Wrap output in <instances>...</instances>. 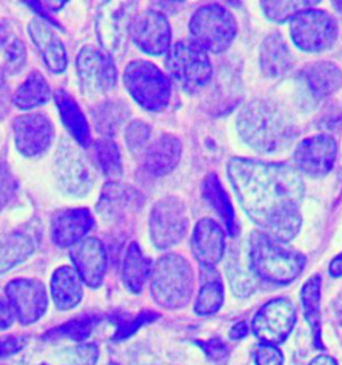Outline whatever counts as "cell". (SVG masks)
<instances>
[{
  "label": "cell",
  "instance_id": "cell-36",
  "mask_svg": "<svg viewBox=\"0 0 342 365\" xmlns=\"http://www.w3.org/2000/svg\"><path fill=\"white\" fill-rule=\"evenodd\" d=\"M95 162L107 182H119L123 175L122 154L117 142L113 138H99L93 143Z\"/></svg>",
  "mask_w": 342,
  "mask_h": 365
},
{
  "label": "cell",
  "instance_id": "cell-42",
  "mask_svg": "<svg viewBox=\"0 0 342 365\" xmlns=\"http://www.w3.org/2000/svg\"><path fill=\"white\" fill-rule=\"evenodd\" d=\"M68 352L71 359L70 365H95L99 357L95 344H82Z\"/></svg>",
  "mask_w": 342,
  "mask_h": 365
},
{
  "label": "cell",
  "instance_id": "cell-53",
  "mask_svg": "<svg viewBox=\"0 0 342 365\" xmlns=\"http://www.w3.org/2000/svg\"><path fill=\"white\" fill-rule=\"evenodd\" d=\"M41 365H47V364H41Z\"/></svg>",
  "mask_w": 342,
  "mask_h": 365
},
{
  "label": "cell",
  "instance_id": "cell-12",
  "mask_svg": "<svg viewBox=\"0 0 342 365\" xmlns=\"http://www.w3.org/2000/svg\"><path fill=\"white\" fill-rule=\"evenodd\" d=\"M338 27L336 19L323 10L309 9L290 19V36L306 53H321L336 42Z\"/></svg>",
  "mask_w": 342,
  "mask_h": 365
},
{
  "label": "cell",
  "instance_id": "cell-8",
  "mask_svg": "<svg viewBox=\"0 0 342 365\" xmlns=\"http://www.w3.org/2000/svg\"><path fill=\"white\" fill-rule=\"evenodd\" d=\"M192 41L213 54L226 51L237 36L234 15L221 4H204L195 10L189 22Z\"/></svg>",
  "mask_w": 342,
  "mask_h": 365
},
{
  "label": "cell",
  "instance_id": "cell-39",
  "mask_svg": "<svg viewBox=\"0 0 342 365\" xmlns=\"http://www.w3.org/2000/svg\"><path fill=\"white\" fill-rule=\"evenodd\" d=\"M152 130L147 122L142 119L130 120L123 130V140L131 153H140L147 149Z\"/></svg>",
  "mask_w": 342,
  "mask_h": 365
},
{
  "label": "cell",
  "instance_id": "cell-35",
  "mask_svg": "<svg viewBox=\"0 0 342 365\" xmlns=\"http://www.w3.org/2000/svg\"><path fill=\"white\" fill-rule=\"evenodd\" d=\"M321 284L320 274H313L302 287L301 301L306 322L313 333V341L316 348L323 349L322 344V322H321Z\"/></svg>",
  "mask_w": 342,
  "mask_h": 365
},
{
  "label": "cell",
  "instance_id": "cell-5",
  "mask_svg": "<svg viewBox=\"0 0 342 365\" xmlns=\"http://www.w3.org/2000/svg\"><path fill=\"white\" fill-rule=\"evenodd\" d=\"M123 85L139 108L162 113L170 105L172 82L158 66L146 59L128 62L123 71Z\"/></svg>",
  "mask_w": 342,
  "mask_h": 365
},
{
  "label": "cell",
  "instance_id": "cell-10",
  "mask_svg": "<svg viewBox=\"0 0 342 365\" xmlns=\"http://www.w3.org/2000/svg\"><path fill=\"white\" fill-rule=\"evenodd\" d=\"M81 87L90 97H103L118 83V70L114 58L100 47L86 44L75 59Z\"/></svg>",
  "mask_w": 342,
  "mask_h": 365
},
{
  "label": "cell",
  "instance_id": "cell-7",
  "mask_svg": "<svg viewBox=\"0 0 342 365\" xmlns=\"http://www.w3.org/2000/svg\"><path fill=\"white\" fill-rule=\"evenodd\" d=\"M53 175L67 197L85 198L94 187L95 172L87 155L73 138L62 137L53 155Z\"/></svg>",
  "mask_w": 342,
  "mask_h": 365
},
{
  "label": "cell",
  "instance_id": "cell-13",
  "mask_svg": "<svg viewBox=\"0 0 342 365\" xmlns=\"http://www.w3.org/2000/svg\"><path fill=\"white\" fill-rule=\"evenodd\" d=\"M130 39L143 54L166 55L172 44V30L167 16L152 9L137 12L130 23Z\"/></svg>",
  "mask_w": 342,
  "mask_h": 365
},
{
  "label": "cell",
  "instance_id": "cell-44",
  "mask_svg": "<svg viewBox=\"0 0 342 365\" xmlns=\"http://www.w3.org/2000/svg\"><path fill=\"white\" fill-rule=\"evenodd\" d=\"M12 96L14 93H11V88L6 78V71L0 66V122L7 118L11 113V108L14 106Z\"/></svg>",
  "mask_w": 342,
  "mask_h": 365
},
{
  "label": "cell",
  "instance_id": "cell-15",
  "mask_svg": "<svg viewBox=\"0 0 342 365\" xmlns=\"http://www.w3.org/2000/svg\"><path fill=\"white\" fill-rule=\"evenodd\" d=\"M297 320L293 302L281 297L265 304L253 320V332L261 344H282L293 331Z\"/></svg>",
  "mask_w": 342,
  "mask_h": 365
},
{
  "label": "cell",
  "instance_id": "cell-33",
  "mask_svg": "<svg viewBox=\"0 0 342 365\" xmlns=\"http://www.w3.org/2000/svg\"><path fill=\"white\" fill-rule=\"evenodd\" d=\"M293 66L291 53L279 34H271L261 44V70L269 78L284 76Z\"/></svg>",
  "mask_w": 342,
  "mask_h": 365
},
{
  "label": "cell",
  "instance_id": "cell-28",
  "mask_svg": "<svg viewBox=\"0 0 342 365\" xmlns=\"http://www.w3.org/2000/svg\"><path fill=\"white\" fill-rule=\"evenodd\" d=\"M302 79L310 94L316 99L329 97L336 93L342 83L340 67L331 62H316L302 71Z\"/></svg>",
  "mask_w": 342,
  "mask_h": 365
},
{
  "label": "cell",
  "instance_id": "cell-26",
  "mask_svg": "<svg viewBox=\"0 0 342 365\" xmlns=\"http://www.w3.org/2000/svg\"><path fill=\"white\" fill-rule=\"evenodd\" d=\"M152 268V259L143 253L137 241H131L125 250L120 269V279L126 289L139 294L151 277Z\"/></svg>",
  "mask_w": 342,
  "mask_h": 365
},
{
  "label": "cell",
  "instance_id": "cell-43",
  "mask_svg": "<svg viewBox=\"0 0 342 365\" xmlns=\"http://www.w3.org/2000/svg\"><path fill=\"white\" fill-rule=\"evenodd\" d=\"M284 354L274 345L261 344L256 348V365H284Z\"/></svg>",
  "mask_w": 342,
  "mask_h": 365
},
{
  "label": "cell",
  "instance_id": "cell-16",
  "mask_svg": "<svg viewBox=\"0 0 342 365\" xmlns=\"http://www.w3.org/2000/svg\"><path fill=\"white\" fill-rule=\"evenodd\" d=\"M4 292L21 325L39 322L48 308V293L41 279H11Z\"/></svg>",
  "mask_w": 342,
  "mask_h": 365
},
{
  "label": "cell",
  "instance_id": "cell-18",
  "mask_svg": "<svg viewBox=\"0 0 342 365\" xmlns=\"http://www.w3.org/2000/svg\"><path fill=\"white\" fill-rule=\"evenodd\" d=\"M143 205V195L128 183L107 182L103 185L95 210L108 224L122 222L128 215H135Z\"/></svg>",
  "mask_w": 342,
  "mask_h": 365
},
{
  "label": "cell",
  "instance_id": "cell-49",
  "mask_svg": "<svg viewBox=\"0 0 342 365\" xmlns=\"http://www.w3.org/2000/svg\"><path fill=\"white\" fill-rule=\"evenodd\" d=\"M329 274L334 279H338L342 276V253L334 258L329 265Z\"/></svg>",
  "mask_w": 342,
  "mask_h": 365
},
{
  "label": "cell",
  "instance_id": "cell-47",
  "mask_svg": "<svg viewBox=\"0 0 342 365\" xmlns=\"http://www.w3.org/2000/svg\"><path fill=\"white\" fill-rule=\"evenodd\" d=\"M15 320L16 313L12 308L10 301L7 299H0V331L9 329Z\"/></svg>",
  "mask_w": 342,
  "mask_h": 365
},
{
  "label": "cell",
  "instance_id": "cell-21",
  "mask_svg": "<svg viewBox=\"0 0 342 365\" xmlns=\"http://www.w3.org/2000/svg\"><path fill=\"white\" fill-rule=\"evenodd\" d=\"M190 247L201 268H215L226 250L224 227L213 218L200 220L192 229Z\"/></svg>",
  "mask_w": 342,
  "mask_h": 365
},
{
  "label": "cell",
  "instance_id": "cell-29",
  "mask_svg": "<svg viewBox=\"0 0 342 365\" xmlns=\"http://www.w3.org/2000/svg\"><path fill=\"white\" fill-rule=\"evenodd\" d=\"M0 55L3 68L10 76H18L27 65V48L19 34L9 21H0Z\"/></svg>",
  "mask_w": 342,
  "mask_h": 365
},
{
  "label": "cell",
  "instance_id": "cell-45",
  "mask_svg": "<svg viewBox=\"0 0 342 365\" xmlns=\"http://www.w3.org/2000/svg\"><path fill=\"white\" fill-rule=\"evenodd\" d=\"M197 345L202 348L203 352L207 354L214 361H221L229 354L227 345L221 339H212L207 341H197Z\"/></svg>",
  "mask_w": 342,
  "mask_h": 365
},
{
  "label": "cell",
  "instance_id": "cell-3",
  "mask_svg": "<svg viewBox=\"0 0 342 365\" xmlns=\"http://www.w3.org/2000/svg\"><path fill=\"white\" fill-rule=\"evenodd\" d=\"M282 244L265 232H252L247 257L249 268L256 277L277 285H286L299 279L306 265V258Z\"/></svg>",
  "mask_w": 342,
  "mask_h": 365
},
{
  "label": "cell",
  "instance_id": "cell-4",
  "mask_svg": "<svg viewBox=\"0 0 342 365\" xmlns=\"http://www.w3.org/2000/svg\"><path fill=\"white\" fill-rule=\"evenodd\" d=\"M194 272L187 258L166 253L157 259L150 277L152 300L165 309H182L192 300Z\"/></svg>",
  "mask_w": 342,
  "mask_h": 365
},
{
  "label": "cell",
  "instance_id": "cell-48",
  "mask_svg": "<svg viewBox=\"0 0 342 365\" xmlns=\"http://www.w3.org/2000/svg\"><path fill=\"white\" fill-rule=\"evenodd\" d=\"M247 333H249L247 324H246L245 322H238V324H235L234 327L232 328L230 337H232L233 340H241V339H244L245 336H247Z\"/></svg>",
  "mask_w": 342,
  "mask_h": 365
},
{
  "label": "cell",
  "instance_id": "cell-25",
  "mask_svg": "<svg viewBox=\"0 0 342 365\" xmlns=\"http://www.w3.org/2000/svg\"><path fill=\"white\" fill-rule=\"evenodd\" d=\"M50 292L58 311H70L83 299V281L73 267L62 265L53 270Z\"/></svg>",
  "mask_w": 342,
  "mask_h": 365
},
{
  "label": "cell",
  "instance_id": "cell-27",
  "mask_svg": "<svg viewBox=\"0 0 342 365\" xmlns=\"http://www.w3.org/2000/svg\"><path fill=\"white\" fill-rule=\"evenodd\" d=\"M36 252L35 238L26 230H12L0 236V274L26 262Z\"/></svg>",
  "mask_w": 342,
  "mask_h": 365
},
{
  "label": "cell",
  "instance_id": "cell-9",
  "mask_svg": "<svg viewBox=\"0 0 342 365\" xmlns=\"http://www.w3.org/2000/svg\"><path fill=\"white\" fill-rule=\"evenodd\" d=\"M189 226L187 206L177 195L162 197L150 210V241L158 250L177 247L187 235Z\"/></svg>",
  "mask_w": 342,
  "mask_h": 365
},
{
  "label": "cell",
  "instance_id": "cell-32",
  "mask_svg": "<svg viewBox=\"0 0 342 365\" xmlns=\"http://www.w3.org/2000/svg\"><path fill=\"white\" fill-rule=\"evenodd\" d=\"M51 97H53V93L48 81L42 73L32 71L15 90L12 103L19 110L28 111L46 105Z\"/></svg>",
  "mask_w": 342,
  "mask_h": 365
},
{
  "label": "cell",
  "instance_id": "cell-30",
  "mask_svg": "<svg viewBox=\"0 0 342 365\" xmlns=\"http://www.w3.org/2000/svg\"><path fill=\"white\" fill-rule=\"evenodd\" d=\"M130 114L128 103L120 99H107L91 110L94 128L105 138H113L128 122Z\"/></svg>",
  "mask_w": 342,
  "mask_h": 365
},
{
  "label": "cell",
  "instance_id": "cell-41",
  "mask_svg": "<svg viewBox=\"0 0 342 365\" xmlns=\"http://www.w3.org/2000/svg\"><path fill=\"white\" fill-rule=\"evenodd\" d=\"M18 189L16 178L12 173L10 163L6 160H0V213L6 210V207L14 200Z\"/></svg>",
  "mask_w": 342,
  "mask_h": 365
},
{
  "label": "cell",
  "instance_id": "cell-2",
  "mask_svg": "<svg viewBox=\"0 0 342 365\" xmlns=\"http://www.w3.org/2000/svg\"><path fill=\"white\" fill-rule=\"evenodd\" d=\"M241 138L256 151L271 154L288 146L293 138L289 119L269 101L256 99L247 103L237 117Z\"/></svg>",
  "mask_w": 342,
  "mask_h": 365
},
{
  "label": "cell",
  "instance_id": "cell-6",
  "mask_svg": "<svg viewBox=\"0 0 342 365\" xmlns=\"http://www.w3.org/2000/svg\"><path fill=\"white\" fill-rule=\"evenodd\" d=\"M165 67L171 82L190 96L202 91L213 78L209 53L192 39L171 44L165 56Z\"/></svg>",
  "mask_w": 342,
  "mask_h": 365
},
{
  "label": "cell",
  "instance_id": "cell-31",
  "mask_svg": "<svg viewBox=\"0 0 342 365\" xmlns=\"http://www.w3.org/2000/svg\"><path fill=\"white\" fill-rule=\"evenodd\" d=\"M201 192H202L203 200L209 204L218 217H221L227 233L234 237L237 235L234 207L215 173H210L204 177Z\"/></svg>",
  "mask_w": 342,
  "mask_h": 365
},
{
  "label": "cell",
  "instance_id": "cell-51",
  "mask_svg": "<svg viewBox=\"0 0 342 365\" xmlns=\"http://www.w3.org/2000/svg\"><path fill=\"white\" fill-rule=\"evenodd\" d=\"M334 7L337 9V11L342 14V1H334Z\"/></svg>",
  "mask_w": 342,
  "mask_h": 365
},
{
  "label": "cell",
  "instance_id": "cell-23",
  "mask_svg": "<svg viewBox=\"0 0 342 365\" xmlns=\"http://www.w3.org/2000/svg\"><path fill=\"white\" fill-rule=\"evenodd\" d=\"M182 142L171 133H163L143 151V169L151 177H165L174 172L182 158Z\"/></svg>",
  "mask_w": 342,
  "mask_h": 365
},
{
  "label": "cell",
  "instance_id": "cell-52",
  "mask_svg": "<svg viewBox=\"0 0 342 365\" xmlns=\"http://www.w3.org/2000/svg\"><path fill=\"white\" fill-rule=\"evenodd\" d=\"M110 365H118L117 363H113V361H111V363H110Z\"/></svg>",
  "mask_w": 342,
  "mask_h": 365
},
{
  "label": "cell",
  "instance_id": "cell-14",
  "mask_svg": "<svg viewBox=\"0 0 342 365\" xmlns=\"http://www.w3.org/2000/svg\"><path fill=\"white\" fill-rule=\"evenodd\" d=\"M12 134L18 153L26 158H36L51 148L55 126L46 114L26 113L12 120Z\"/></svg>",
  "mask_w": 342,
  "mask_h": 365
},
{
  "label": "cell",
  "instance_id": "cell-46",
  "mask_svg": "<svg viewBox=\"0 0 342 365\" xmlns=\"http://www.w3.org/2000/svg\"><path fill=\"white\" fill-rule=\"evenodd\" d=\"M26 345V339L19 336H9L0 339V357H9L19 354Z\"/></svg>",
  "mask_w": 342,
  "mask_h": 365
},
{
  "label": "cell",
  "instance_id": "cell-38",
  "mask_svg": "<svg viewBox=\"0 0 342 365\" xmlns=\"http://www.w3.org/2000/svg\"><path fill=\"white\" fill-rule=\"evenodd\" d=\"M320 1H261V7L267 19L271 22L284 23L290 21L299 12L313 9Z\"/></svg>",
  "mask_w": 342,
  "mask_h": 365
},
{
  "label": "cell",
  "instance_id": "cell-37",
  "mask_svg": "<svg viewBox=\"0 0 342 365\" xmlns=\"http://www.w3.org/2000/svg\"><path fill=\"white\" fill-rule=\"evenodd\" d=\"M99 322H100V317L96 314H83L81 317H76L56 328L50 329L43 337L47 340L67 339L76 343H83L91 336L96 324Z\"/></svg>",
  "mask_w": 342,
  "mask_h": 365
},
{
  "label": "cell",
  "instance_id": "cell-20",
  "mask_svg": "<svg viewBox=\"0 0 342 365\" xmlns=\"http://www.w3.org/2000/svg\"><path fill=\"white\" fill-rule=\"evenodd\" d=\"M95 227V217L87 207H66L53 213L50 222V237L55 247L70 249L88 237Z\"/></svg>",
  "mask_w": 342,
  "mask_h": 365
},
{
  "label": "cell",
  "instance_id": "cell-24",
  "mask_svg": "<svg viewBox=\"0 0 342 365\" xmlns=\"http://www.w3.org/2000/svg\"><path fill=\"white\" fill-rule=\"evenodd\" d=\"M53 102L59 111V117L62 119L64 128L71 135V138L81 148L93 146V135L88 119L82 111L79 103L71 94H68L63 88H59L53 93Z\"/></svg>",
  "mask_w": 342,
  "mask_h": 365
},
{
  "label": "cell",
  "instance_id": "cell-40",
  "mask_svg": "<svg viewBox=\"0 0 342 365\" xmlns=\"http://www.w3.org/2000/svg\"><path fill=\"white\" fill-rule=\"evenodd\" d=\"M160 317V313L152 311H143L138 313L135 317L120 319L118 322L117 331L113 336L114 341H125L128 337L138 332L139 329L150 322H154Z\"/></svg>",
  "mask_w": 342,
  "mask_h": 365
},
{
  "label": "cell",
  "instance_id": "cell-50",
  "mask_svg": "<svg viewBox=\"0 0 342 365\" xmlns=\"http://www.w3.org/2000/svg\"><path fill=\"white\" fill-rule=\"evenodd\" d=\"M309 365H338L337 364V361L331 357V356H328V354H320V356H317L316 359H313L311 361H310Z\"/></svg>",
  "mask_w": 342,
  "mask_h": 365
},
{
  "label": "cell",
  "instance_id": "cell-17",
  "mask_svg": "<svg viewBox=\"0 0 342 365\" xmlns=\"http://www.w3.org/2000/svg\"><path fill=\"white\" fill-rule=\"evenodd\" d=\"M337 142L329 134H317L301 140L294 151L297 170L311 178L329 174L337 158Z\"/></svg>",
  "mask_w": 342,
  "mask_h": 365
},
{
  "label": "cell",
  "instance_id": "cell-1",
  "mask_svg": "<svg viewBox=\"0 0 342 365\" xmlns=\"http://www.w3.org/2000/svg\"><path fill=\"white\" fill-rule=\"evenodd\" d=\"M227 177L244 212L269 236L285 244L299 235L305 185L297 169L234 157Z\"/></svg>",
  "mask_w": 342,
  "mask_h": 365
},
{
  "label": "cell",
  "instance_id": "cell-22",
  "mask_svg": "<svg viewBox=\"0 0 342 365\" xmlns=\"http://www.w3.org/2000/svg\"><path fill=\"white\" fill-rule=\"evenodd\" d=\"M28 35L44 66L53 74H63L68 66L67 51L51 23L39 16L33 18L28 23Z\"/></svg>",
  "mask_w": 342,
  "mask_h": 365
},
{
  "label": "cell",
  "instance_id": "cell-19",
  "mask_svg": "<svg viewBox=\"0 0 342 365\" xmlns=\"http://www.w3.org/2000/svg\"><path fill=\"white\" fill-rule=\"evenodd\" d=\"M73 268L83 284L91 289L102 287L106 276L107 252L105 244L96 237H86L68 249Z\"/></svg>",
  "mask_w": 342,
  "mask_h": 365
},
{
  "label": "cell",
  "instance_id": "cell-11",
  "mask_svg": "<svg viewBox=\"0 0 342 365\" xmlns=\"http://www.w3.org/2000/svg\"><path fill=\"white\" fill-rule=\"evenodd\" d=\"M135 1H106L96 14L95 31L100 48L115 58L126 50Z\"/></svg>",
  "mask_w": 342,
  "mask_h": 365
},
{
  "label": "cell",
  "instance_id": "cell-34",
  "mask_svg": "<svg viewBox=\"0 0 342 365\" xmlns=\"http://www.w3.org/2000/svg\"><path fill=\"white\" fill-rule=\"evenodd\" d=\"M224 300V284L215 268H201V288L194 309L200 316H210L221 309Z\"/></svg>",
  "mask_w": 342,
  "mask_h": 365
}]
</instances>
